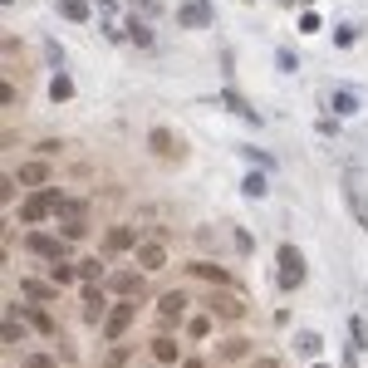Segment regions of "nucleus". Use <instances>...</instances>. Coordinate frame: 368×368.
Returning a JSON list of instances; mask_svg holds the SVG:
<instances>
[{
  "label": "nucleus",
  "instance_id": "f257e3e1",
  "mask_svg": "<svg viewBox=\"0 0 368 368\" xmlns=\"http://www.w3.org/2000/svg\"><path fill=\"white\" fill-rule=\"evenodd\" d=\"M275 271H280V285H285V290H299V285L309 280L304 251H299V246H290V241H285V246L275 251Z\"/></svg>",
  "mask_w": 368,
  "mask_h": 368
},
{
  "label": "nucleus",
  "instance_id": "f03ea898",
  "mask_svg": "<svg viewBox=\"0 0 368 368\" xmlns=\"http://www.w3.org/2000/svg\"><path fill=\"white\" fill-rule=\"evenodd\" d=\"M148 148H153L158 158H167V162H182L186 158V138H177L172 128H153V133H148Z\"/></svg>",
  "mask_w": 368,
  "mask_h": 368
},
{
  "label": "nucleus",
  "instance_id": "7ed1b4c3",
  "mask_svg": "<svg viewBox=\"0 0 368 368\" xmlns=\"http://www.w3.org/2000/svg\"><path fill=\"white\" fill-rule=\"evenodd\" d=\"M25 246H30V256H40V261H49V266H59L64 261V251H69V241L64 236H25Z\"/></svg>",
  "mask_w": 368,
  "mask_h": 368
},
{
  "label": "nucleus",
  "instance_id": "20e7f679",
  "mask_svg": "<svg viewBox=\"0 0 368 368\" xmlns=\"http://www.w3.org/2000/svg\"><path fill=\"white\" fill-rule=\"evenodd\" d=\"M133 319H138V299H118V304L108 309V324H103V339H123Z\"/></svg>",
  "mask_w": 368,
  "mask_h": 368
},
{
  "label": "nucleus",
  "instance_id": "39448f33",
  "mask_svg": "<svg viewBox=\"0 0 368 368\" xmlns=\"http://www.w3.org/2000/svg\"><path fill=\"white\" fill-rule=\"evenodd\" d=\"M49 211H54V201H49V186H40V191H30V196L20 201V221H25V226H40Z\"/></svg>",
  "mask_w": 368,
  "mask_h": 368
},
{
  "label": "nucleus",
  "instance_id": "423d86ee",
  "mask_svg": "<svg viewBox=\"0 0 368 368\" xmlns=\"http://www.w3.org/2000/svg\"><path fill=\"white\" fill-rule=\"evenodd\" d=\"M344 196H349L354 216L368 226V186H364V172H344Z\"/></svg>",
  "mask_w": 368,
  "mask_h": 368
},
{
  "label": "nucleus",
  "instance_id": "0eeeda50",
  "mask_svg": "<svg viewBox=\"0 0 368 368\" xmlns=\"http://www.w3.org/2000/svg\"><path fill=\"white\" fill-rule=\"evenodd\" d=\"M186 304H191V299H186V290H167V295L158 299V314H162V324H167V329L186 319Z\"/></svg>",
  "mask_w": 368,
  "mask_h": 368
},
{
  "label": "nucleus",
  "instance_id": "6e6552de",
  "mask_svg": "<svg viewBox=\"0 0 368 368\" xmlns=\"http://www.w3.org/2000/svg\"><path fill=\"white\" fill-rule=\"evenodd\" d=\"M108 290H113L118 299H143L148 280H143V275H133V271H113V275H108Z\"/></svg>",
  "mask_w": 368,
  "mask_h": 368
},
{
  "label": "nucleus",
  "instance_id": "1a4fd4ad",
  "mask_svg": "<svg viewBox=\"0 0 368 368\" xmlns=\"http://www.w3.org/2000/svg\"><path fill=\"white\" fill-rule=\"evenodd\" d=\"M177 20H182L186 30H206L216 20V10H211V0H186L182 10H177Z\"/></svg>",
  "mask_w": 368,
  "mask_h": 368
},
{
  "label": "nucleus",
  "instance_id": "9d476101",
  "mask_svg": "<svg viewBox=\"0 0 368 368\" xmlns=\"http://www.w3.org/2000/svg\"><path fill=\"white\" fill-rule=\"evenodd\" d=\"M138 266H143V275L148 271H162L167 266V246L162 241H138Z\"/></svg>",
  "mask_w": 368,
  "mask_h": 368
},
{
  "label": "nucleus",
  "instance_id": "9b49d317",
  "mask_svg": "<svg viewBox=\"0 0 368 368\" xmlns=\"http://www.w3.org/2000/svg\"><path fill=\"white\" fill-rule=\"evenodd\" d=\"M123 251H138V241H133L128 226H113V231L103 236V256H123Z\"/></svg>",
  "mask_w": 368,
  "mask_h": 368
},
{
  "label": "nucleus",
  "instance_id": "f8f14e48",
  "mask_svg": "<svg viewBox=\"0 0 368 368\" xmlns=\"http://www.w3.org/2000/svg\"><path fill=\"white\" fill-rule=\"evenodd\" d=\"M186 275L206 280V285H231V271H221V266H211V261H186Z\"/></svg>",
  "mask_w": 368,
  "mask_h": 368
},
{
  "label": "nucleus",
  "instance_id": "ddd939ff",
  "mask_svg": "<svg viewBox=\"0 0 368 368\" xmlns=\"http://www.w3.org/2000/svg\"><path fill=\"white\" fill-rule=\"evenodd\" d=\"M221 103H226V108H231V113H236V118H241V123H251V128H261V123H266V118H261V113H256V108H251V103H246V98H241V93H221Z\"/></svg>",
  "mask_w": 368,
  "mask_h": 368
},
{
  "label": "nucleus",
  "instance_id": "4468645a",
  "mask_svg": "<svg viewBox=\"0 0 368 368\" xmlns=\"http://www.w3.org/2000/svg\"><path fill=\"white\" fill-rule=\"evenodd\" d=\"M79 304H84V314H89V319H98V314L108 309V299H103V285H98V280H84V295H79Z\"/></svg>",
  "mask_w": 368,
  "mask_h": 368
},
{
  "label": "nucleus",
  "instance_id": "2eb2a0df",
  "mask_svg": "<svg viewBox=\"0 0 368 368\" xmlns=\"http://www.w3.org/2000/svg\"><path fill=\"white\" fill-rule=\"evenodd\" d=\"M211 314H216V319H241L246 304H241L236 295H211Z\"/></svg>",
  "mask_w": 368,
  "mask_h": 368
},
{
  "label": "nucleus",
  "instance_id": "dca6fc26",
  "mask_svg": "<svg viewBox=\"0 0 368 368\" xmlns=\"http://www.w3.org/2000/svg\"><path fill=\"white\" fill-rule=\"evenodd\" d=\"M153 359H158V364H177V359H182V354H177V339L158 334V339H153Z\"/></svg>",
  "mask_w": 368,
  "mask_h": 368
},
{
  "label": "nucleus",
  "instance_id": "f3484780",
  "mask_svg": "<svg viewBox=\"0 0 368 368\" xmlns=\"http://www.w3.org/2000/svg\"><path fill=\"white\" fill-rule=\"evenodd\" d=\"M20 182H25V186H35V191H40V186L49 182V167H44V162H25V167H20Z\"/></svg>",
  "mask_w": 368,
  "mask_h": 368
},
{
  "label": "nucleus",
  "instance_id": "a211bd4d",
  "mask_svg": "<svg viewBox=\"0 0 368 368\" xmlns=\"http://www.w3.org/2000/svg\"><path fill=\"white\" fill-rule=\"evenodd\" d=\"M49 201H54V211H59V216H84V201H79V196H64V191H49Z\"/></svg>",
  "mask_w": 368,
  "mask_h": 368
},
{
  "label": "nucleus",
  "instance_id": "6ab92c4d",
  "mask_svg": "<svg viewBox=\"0 0 368 368\" xmlns=\"http://www.w3.org/2000/svg\"><path fill=\"white\" fill-rule=\"evenodd\" d=\"M54 290H59L54 280H25V295H30L35 304H44V299H54Z\"/></svg>",
  "mask_w": 368,
  "mask_h": 368
},
{
  "label": "nucleus",
  "instance_id": "aec40b11",
  "mask_svg": "<svg viewBox=\"0 0 368 368\" xmlns=\"http://www.w3.org/2000/svg\"><path fill=\"white\" fill-rule=\"evenodd\" d=\"M20 314H25V309H5V329H0V334H5V344H20V339H25Z\"/></svg>",
  "mask_w": 368,
  "mask_h": 368
},
{
  "label": "nucleus",
  "instance_id": "412c9836",
  "mask_svg": "<svg viewBox=\"0 0 368 368\" xmlns=\"http://www.w3.org/2000/svg\"><path fill=\"white\" fill-rule=\"evenodd\" d=\"M324 349V339L314 334V329H304V334H295V354H304V359H314Z\"/></svg>",
  "mask_w": 368,
  "mask_h": 368
},
{
  "label": "nucleus",
  "instance_id": "4be33fe9",
  "mask_svg": "<svg viewBox=\"0 0 368 368\" xmlns=\"http://www.w3.org/2000/svg\"><path fill=\"white\" fill-rule=\"evenodd\" d=\"M59 15H64L69 25H84V20H89V5H84V0H59Z\"/></svg>",
  "mask_w": 368,
  "mask_h": 368
},
{
  "label": "nucleus",
  "instance_id": "5701e85b",
  "mask_svg": "<svg viewBox=\"0 0 368 368\" xmlns=\"http://www.w3.org/2000/svg\"><path fill=\"white\" fill-rule=\"evenodd\" d=\"M329 103H334V113H339V118H349V113H359V93H349V89H339V93H334V98H329Z\"/></svg>",
  "mask_w": 368,
  "mask_h": 368
},
{
  "label": "nucleus",
  "instance_id": "b1692460",
  "mask_svg": "<svg viewBox=\"0 0 368 368\" xmlns=\"http://www.w3.org/2000/svg\"><path fill=\"white\" fill-rule=\"evenodd\" d=\"M69 93H74V79H69V74H54V84H49V98H54V103H64Z\"/></svg>",
  "mask_w": 368,
  "mask_h": 368
},
{
  "label": "nucleus",
  "instance_id": "393cba45",
  "mask_svg": "<svg viewBox=\"0 0 368 368\" xmlns=\"http://www.w3.org/2000/svg\"><path fill=\"white\" fill-rule=\"evenodd\" d=\"M241 191H246L251 201H261V196H266V177H261V172H251V177L241 182Z\"/></svg>",
  "mask_w": 368,
  "mask_h": 368
},
{
  "label": "nucleus",
  "instance_id": "a878e982",
  "mask_svg": "<svg viewBox=\"0 0 368 368\" xmlns=\"http://www.w3.org/2000/svg\"><path fill=\"white\" fill-rule=\"evenodd\" d=\"M49 275H54V285H59V290H64V285H74V280H79V266H64V261H59Z\"/></svg>",
  "mask_w": 368,
  "mask_h": 368
},
{
  "label": "nucleus",
  "instance_id": "bb28decb",
  "mask_svg": "<svg viewBox=\"0 0 368 368\" xmlns=\"http://www.w3.org/2000/svg\"><path fill=\"white\" fill-rule=\"evenodd\" d=\"M128 35H133V44H143V49L153 44V30H148L143 20H128Z\"/></svg>",
  "mask_w": 368,
  "mask_h": 368
},
{
  "label": "nucleus",
  "instance_id": "cd10ccee",
  "mask_svg": "<svg viewBox=\"0 0 368 368\" xmlns=\"http://www.w3.org/2000/svg\"><path fill=\"white\" fill-rule=\"evenodd\" d=\"M59 236H64V241H79V236H84V216H64Z\"/></svg>",
  "mask_w": 368,
  "mask_h": 368
},
{
  "label": "nucleus",
  "instance_id": "c85d7f7f",
  "mask_svg": "<svg viewBox=\"0 0 368 368\" xmlns=\"http://www.w3.org/2000/svg\"><path fill=\"white\" fill-rule=\"evenodd\" d=\"M30 324H35L40 334H59V324H54V319H49L44 309H30Z\"/></svg>",
  "mask_w": 368,
  "mask_h": 368
},
{
  "label": "nucleus",
  "instance_id": "c756f323",
  "mask_svg": "<svg viewBox=\"0 0 368 368\" xmlns=\"http://www.w3.org/2000/svg\"><path fill=\"white\" fill-rule=\"evenodd\" d=\"M79 280H108L103 275V261H79Z\"/></svg>",
  "mask_w": 368,
  "mask_h": 368
},
{
  "label": "nucleus",
  "instance_id": "7c9ffc66",
  "mask_svg": "<svg viewBox=\"0 0 368 368\" xmlns=\"http://www.w3.org/2000/svg\"><path fill=\"white\" fill-rule=\"evenodd\" d=\"M241 158H251L256 167H275V158H271V153H261V148H241Z\"/></svg>",
  "mask_w": 368,
  "mask_h": 368
},
{
  "label": "nucleus",
  "instance_id": "2f4dec72",
  "mask_svg": "<svg viewBox=\"0 0 368 368\" xmlns=\"http://www.w3.org/2000/svg\"><path fill=\"white\" fill-rule=\"evenodd\" d=\"M349 329H354V349H368V324L364 319H349Z\"/></svg>",
  "mask_w": 368,
  "mask_h": 368
},
{
  "label": "nucleus",
  "instance_id": "473e14b6",
  "mask_svg": "<svg viewBox=\"0 0 368 368\" xmlns=\"http://www.w3.org/2000/svg\"><path fill=\"white\" fill-rule=\"evenodd\" d=\"M241 354H246V339H226L221 344V359H241Z\"/></svg>",
  "mask_w": 368,
  "mask_h": 368
},
{
  "label": "nucleus",
  "instance_id": "72a5a7b5",
  "mask_svg": "<svg viewBox=\"0 0 368 368\" xmlns=\"http://www.w3.org/2000/svg\"><path fill=\"white\" fill-rule=\"evenodd\" d=\"M334 44L349 49V44H354V25H339V30H334Z\"/></svg>",
  "mask_w": 368,
  "mask_h": 368
},
{
  "label": "nucleus",
  "instance_id": "f704fd0d",
  "mask_svg": "<svg viewBox=\"0 0 368 368\" xmlns=\"http://www.w3.org/2000/svg\"><path fill=\"white\" fill-rule=\"evenodd\" d=\"M186 334H191V339H206V334H211V319H191Z\"/></svg>",
  "mask_w": 368,
  "mask_h": 368
},
{
  "label": "nucleus",
  "instance_id": "c9c22d12",
  "mask_svg": "<svg viewBox=\"0 0 368 368\" xmlns=\"http://www.w3.org/2000/svg\"><path fill=\"white\" fill-rule=\"evenodd\" d=\"M299 30H304V35H314V30H319V15H314V10H304V15H299Z\"/></svg>",
  "mask_w": 368,
  "mask_h": 368
},
{
  "label": "nucleus",
  "instance_id": "e433bc0d",
  "mask_svg": "<svg viewBox=\"0 0 368 368\" xmlns=\"http://www.w3.org/2000/svg\"><path fill=\"white\" fill-rule=\"evenodd\" d=\"M275 64H280V69H285V74H295V64H299V59H295L290 49H280V54H275Z\"/></svg>",
  "mask_w": 368,
  "mask_h": 368
},
{
  "label": "nucleus",
  "instance_id": "4c0bfd02",
  "mask_svg": "<svg viewBox=\"0 0 368 368\" xmlns=\"http://www.w3.org/2000/svg\"><path fill=\"white\" fill-rule=\"evenodd\" d=\"M123 364H128V349H113V354L103 359V368H123Z\"/></svg>",
  "mask_w": 368,
  "mask_h": 368
},
{
  "label": "nucleus",
  "instance_id": "58836bf2",
  "mask_svg": "<svg viewBox=\"0 0 368 368\" xmlns=\"http://www.w3.org/2000/svg\"><path fill=\"white\" fill-rule=\"evenodd\" d=\"M30 368H59V364H54L49 354H30Z\"/></svg>",
  "mask_w": 368,
  "mask_h": 368
},
{
  "label": "nucleus",
  "instance_id": "ea45409f",
  "mask_svg": "<svg viewBox=\"0 0 368 368\" xmlns=\"http://www.w3.org/2000/svg\"><path fill=\"white\" fill-rule=\"evenodd\" d=\"M344 368H359V359H354V349H349V354H344Z\"/></svg>",
  "mask_w": 368,
  "mask_h": 368
},
{
  "label": "nucleus",
  "instance_id": "a19ab883",
  "mask_svg": "<svg viewBox=\"0 0 368 368\" xmlns=\"http://www.w3.org/2000/svg\"><path fill=\"white\" fill-rule=\"evenodd\" d=\"M182 368H206V364H201V359H186V364Z\"/></svg>",
  "mask_w": 368,
  "mask_h": 368
},
{
  "label": "nucleus",
  "instance_id": "79ce46f5",
  "mask_svg": "<svg viewBox=\"0 0 368 368\" xmlns=\"http://www.w3.org/2000/svg\"><path fill=\"white\" fill-rule=\"evenodd\" d=\"M256 368H275V359H261V364H256Z\"/></svg>",
  "mask_w": 368,
  "mask_h": 368
},
{
  "label": "nucleus",
  "instance_id": "37998d69",
  "mask_svg": "<svg viewBox=\"0 0 368 368\" xmlns=\"http://www.w3.org/2000/svg\"><path fill=\"white\" fill-rule=\"evenodd\" d=\"M285 5H309V0H285Z\"/></svg>",
  "mask_w": 368,
  "mask_h": 368
},
{
  "label": "nucleus",
  "instance_id": "c03bdc74",
  "mask_svg": "<svg viewBox=\"0 0 368 368\" xmlns=\"http://www.w3.org/2000/svg\"><path fill=\"white\" fill-rule=\"evenodd\" d=\"M0 5H15V0H0Z\"/></svg>",
  "mask_w": 368,
  "mask_h": 368
},
{
  "label": "nucleus",
  "instance_id": "a18cd8bd",
  "mask_svg": "<svg viewBox=\"0 0 368 368\" xmlns=\"http://www.w3.org/2000/svg\"><path fill=\"white\" fill-rule=\"evenodd\" d=\"M158 368H162V364H158Z\"/></svg>",
  "mask_w": 368,
  "mask_h": 368
}]
</instances>
